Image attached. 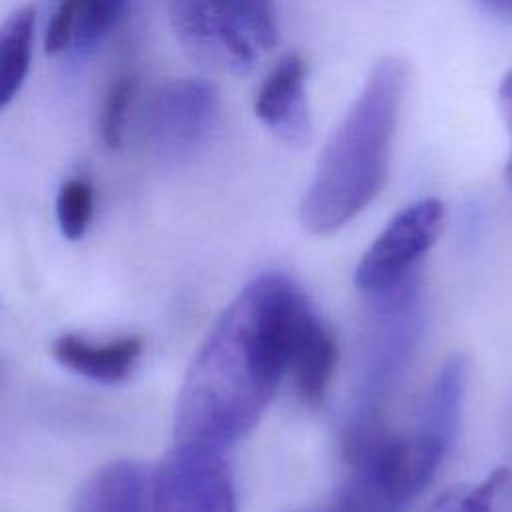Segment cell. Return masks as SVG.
<instances>
[{
  "instance_id": "obj_15",
  "label": "cell",
  "mask_w": 512,
  "mask_h": 512,
  "mask_svg": "<svg viewBox=\"0 0 512 512\" xmlns=\"http://www.w3.org/2000/svg\"><path fill=\"white\" fill-rule=\"evenodd\" d=\"M94 214V188L86 178L66 180L56 196V218L68 240H80Z\"/></svg>"
},
{
  "instance_id": "obj_16",
  "label": "cell",
  "mask_w": 512,
  "mask_h": 512,
  "mask_svg": "<svg viewBox=\"0 0 512 512\" xmlns=\"http://www.w3.org/2000/svg\"><path fill=\"white\" fill-rule=\"evenodd\" d=\"M128 0H82L74 44L78 50H90L116 26Z\"/></svg>"
},
{
  "instance_id": "obj_11",
  "label": "cell",
  "mask_w": 512,
  "mask_h": 512,
  "mask_svg": "<svg viewBox=\"0 0 512 512\" xmlns=\"http://www.w3.org/2000/svg\"><path fill=\"white\" fill-rule=\"evenodd\" d=\"M468 382V362L464 356H452L444 362L424 404L418 432L438 442L450 452L460 426Z\"/></svg>"
},
{
  "instance_id": "obj_17",
  "label": "cell",
  "mask_w": 512,
  "mask_h": 512,
  "mask_svg": "<svg viewBox=\"0 0 512 512\" xmlns=\"http://www.w3.org/2000/svg\"><path fill=\"white\" fill-rule=\"evenodd\" d=\"M80 8H82V0H58L50 16V22L46 26V36H44L46 54L50 56L60 54L74 44Z\"/></svg>"
},
{
  "instance_id": "obj_2",
  "label": "cell",
  "mask_w": 512,
  "mask_h": 512,
  "mask_svg": "<svg viewBox=\"0 0 512 512\" xmlns=\"http://www.w3.org/2000/svg\"><path fill=\"white\" fill-rule=\"evenodd\" d=\"M410 70L398 56L378 60L356 100L332 132L300 204L312 234H332L356 218L380 192Z\"/></svg>"
},
{
  "instance_id": "obj_13",
  "label": "cell",
  "mask_w": 512,
  "mask_h": 512,
  "mask_svg": "<svg viewBox=\"0 0 512 512\" xmlns=\"http://www.w3.org/2000/svg\"><path fill=\"white\" fill-rule=\"evenodd\" d=\"M508 470L496 468L478 482H466L446 488L428 506L426 512H494L496 498L506 486Z\"/></svg>"
},
{
  "instance_id": "obj_8",
  "label": "cell",
  "mask_w": 512,
  "mask_h": 512,
  "mask_svg": "<svg viewBox=\"0 0 512 512\" xmlns=\"http://www.w3.org/2000/svg\"><path fill=\"white\" fill-rule=\"evenodd\" d=\"M154 472L136 460H116L92 472L76 490L70 512H152Z\"/></svg>"
},
{
  "instance_id": "obj_5",
  "label": "cell",
  "mask_w": 512,
  "mask_h": 512,
  "mask_svg": "<svg viewBox=\"0 0 512 512\" xmlns=\"http://www.w3.org/2000/svg\"><path fill=\"white\" fill-rule=\"evenodd\" d=\"M446 208L438 198H424L398 212L364 252L354 282L366 294L388 292L412 276L414 266L438 240Z\"/></svg>"
},
{
  "instance_id": "obj_14",
  "label": "cell",
  "mask_w": 512,
  "mask_h": 512,
  "mask_svg": "<svg viewBox=\"0 0 512 512\" xmlns=\"http://www.w3.org/2000/svg\"><path fill=\"white\" fill-rule=\"evenodd\" d=\"M138 86V76L134 72L116 74L104 92L100 104V138L106 148L118 150L124 142L126 116L134 100Z\"/></svg>"
},
{
  "instance_id": "obj_1",
  "label": "cell",
  "mask_w": 512,
  "mask_h": 512,
  "mask_svg": "<svg viewBox=\"0 0 512 512\" xmlns=\"http://www.w3.org/2000/svg\"><path fill=\"white\" fill-rule=\"evenodd\" d=\"M308 306L280 274L244 286L190 364L176 400V442L224 450L254 428L288 372L292 340Z\"/></svg>"
},
{
  "instance_id": "obj_9",
  "label": "cell",
  "mask_w": 512,
  "mask_h": 512,
  "mask_svg": "<svg viewBox=\"0 0 512 512\" xmlns=\"http://www.w3.org/2000/svg\"><path fill=\"white\" fill-rule=\"evenodd\" d=\"M142 348L138 336L96 342L78 334H62L52 344V356L76 374L96 382L116 384L132 374Z\"/></svg>"
},
{
  "instance_id": "obj_19",
  "label": "cell",
  "mask_w": 512,
  "mask_h": 512,
  "mask_svg": "<svg viewBox=\"0 0 512 512\" xmlns=\"http://www.w3.org/2000/svg\"><path fill=\"white\" fill-rule=\"evenodd\" d=\"M478 4H482L486 10L494 14L512 16V0H478Z\"/></svg>"
},
{
  "instance_id": "obj_12",
  "label": "cell",
  "mask_w": 512,
  "mask_h": 512,
  "mask_svg": "<svg viewBox=\"0 0 512 512\" xmlns=\"http://www.w3.org/2000/svg\"><path fill=\"white\" fill-rule=\"evenodd\" d=\"M34 6H22L6 18L0 30V106L6 108L20 92L28 70L34 40Z\"/></svg>"
},
{
  "instance_id": "obj_10",
  "label": "cell",
  "mask_w": 512,
  "mask_h": 512,
  "mask_svg": "<svg viewBox=\"0 0 512 512\" xmlns=\"http://www.w3.org/2000/svg\"><path fill=\"white\" fill-rule=\"evenodd\" d=\"M336 360L338 348L334 336L308 306L298 322L288 362L296 392L306 404L316 406L324 400Z\"/></svg>"
},
{
  "instance_id": "obj_3",
  "label": "cell",
  "mask_w": 512,
  "mask_h": 512,
  "mask_svg": "<svg viewBox=\"0 0 512 512\" xmlns=\"http://www.w3.org/2000/svg\"><path fill=\"white\" fill-rule=\"evenodd\" d=\"M180 42L202 60L246 74L260 52L278 44L272 0H172Z\"/></svg>"
},
{
  "instance_id": "obj_4",
  "label": "cell",
  "mask_w": 512,
  "mask_h": 512,
  "mask_svg": "<svg viewBox=\"0 0 512 512\" xmlns=\"http://www.w3.org/2000/svg\"><path fill=\"white\" fill-rule=\"evenodd\" d=\"M152 512H236L232 474L222 448L176 442L154 472Z\"/></svg>"
},
{
  "instance_id": "obj_6",
  "label": "cell",
  "mask_w": 512,
  "mask_h": 512,
  "mask_svg": "<svg viewBox=\"0 0 512 512\" xmlns=\"http://www.w3.org/2000/svg\"><path fill=\"white\" fill-rule=\"evenodd\" d=\"M220 96L212 82L178 78L162 84L144 112V136L164 158L196 154L218 124Z\"/></svg>"
},
{
  "instance_id": "obj_18",
  "label": "cell",
  "mask_w": 512,
  "mask_h": 512,
  "mask_svg": "<svg viewBox=\"0 0 512 512\" xmlns=\"http://www.w3.org/2000/svg\"><path fill=\"white\" fill-rule=\"evenodd\" d=\"M498 112L500 118L504 122V128L508 132V140H510V154L508 160L504 164V178L508 182V186H512V66L504 72L500 84H498Z\"/></svg>"
},
{
  "instance_id": "obj_7",
  "label": "cell",
  "mask_w": 512,
  "mask_h": 512,
  "mask_svg": "<svg viewBox=\"0 0 512 512\" xmlns=\"http://www.w3.org/2000/svg\"><path fill=\"white\" fill-rule=\"evenodd\" d=\"M308 68L300 54H284L262 80L256 98V118L282 142L302 146L312 136L306 96Z\"/></svg>"
}]
</instances>
